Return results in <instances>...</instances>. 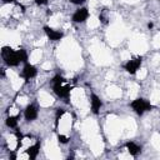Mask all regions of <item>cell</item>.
Listing matches in <instances>:
<instances>
[{
    "label": "cell",
    "mask_w": 160,
    "mask_h": 160,
    "mask_svg": "<svg viewBox=\"0 0 160 160\" xmlns=\"http://www.w3.org/2000/svg\"><path fill=\"white\" fill-rule=\"evenodd\" d=\"M1 56L8 66H18L20 62H28V52L24 49L14 50L10 46H2Z\"/></svg>",
    "instance_id": "1"
},
{
    "label": "cell",
    "mask_w": 160,
    "mask_h": 160,
    "mask_svg": "<svg viewBox=\"0 0 160 160\" xmlns=\"http://www.w3.org/2000/svg\"><path fill=\"white\" fill-rule=\"evenodd\" d=\"M65 81H66V80H65L61 75H59V74L55 75V76L52 78V80H51L54 92H55L58 96H60V98L68 99V98L70 96V91H71L72 88H71L70 85H62Z\"/></svg>",
    "instance_id": "2"
},
{
    "label": "cell",
    "mask_w": 160,
    "mask_h": 160,
    "mask_svg": "<svg viewBox=\"0 0 160 160\" xmlns=\"http://www.w3.org/2000/svg\"><path fill=\"white\" fill-rule=\"evenodd\" d=\"M130 106L138 115H142L144 112L150 111L152 109V105L150 104V101H148L146 99H142V98H136L135 100H132L130 102Z\"/></svg>",
    "instance_id": "3"
},
{
    "label": "cell",
    "mask_w": 160,
    "mask_h": 160,
    "mask_svg": "<svg viewBox=\"0 0 160 160\" xmlns=\"http://www.w3.org/2000/svg\"><path fill=\"white\" fill-rule=\"evenodd\" d=\"M141 62H142V58H141V56H135V58L128 60V61L124 64V69H125L129 74L135 75V74L138 72V70L140 69Z\"/></svg>",
    "instance_id": "4"
},
{
    "label": "cell",
    "mask_w": 160,
    "mask_h": 160,
    "mask_svg": "<svg viewBox=\"0 0 160 160\" xmlns=\"http://www.w3.org/2000/svg\"><path fill=\"white\" fill-rule=\"evenodd\" d=\"M88 18H89V10L86 8H80L72 14L71 21L76 22V24H81V22H85L88 20Z\"/></svg>",
    "instance_id": "5"
},
{
    "label": "cell",
    "mask_w": 160,
    "mask_h": 160,
    "mask_svg": "<svg viewBox=\"0 0 160 160\" xmlns=\"http://www.w3.org/2000/svg\"><path fill=\"white\" fill-rule=\"evenodd\" d=\"M38 74V69L32 65V64H29V62H25V66L22 69V72H21V76L25 79V81H29L30 79L35 78Z\"/></svg>",
    "instance_id": "6"
},
{
    "label": "cell",
    "mask_w": 160,
    "mask_h": 160,
    "mask_svg": "<svg viewBox=\"0 0 160 160\" xmlns=\"http://www.w3.org/2000/svg\"><path fill=\"white\" fill-rule=\"evenodd\" d=\"M101 106H102V101H101V99H100L96 94L92 92V94L90 95V108H91V111H92L95 115H98V114L100 112Z\"/></svg>",
    "instance_id": "7"
},
{
    "label": "cell",
    "mask_w": 160,
    "mask_h": 160,
    "mask_svg": "<svg viewBox=\"0 0 160 160\" xmlns=\"http://www.w3.org/2000/svg\"><path fill=\"white\" fill-rule=\"evenodd\" d=\"M44 31H45L46 36H48L50 40H52V41H59V40H61L62 36H64V34H62L61 31L55 30V29H52V28H50V26H44Z\"/></svg>",
    "instance_id": "8"
},
{
    "label": "cell",
    "mask_w": 160,
    "mask_h": 160,
    "mask_svg": "<svg viewBox=\"0 0 160 160\" xmlns=\"http://www.w3.org/2000/svg\"><path fill=\"white\" fill-rule=\"evenodd\" d=\"M24 118H25L26 121H32V120H35V119L38 118V109H36V106L32 105V104L28 105V106L25 108V110H24Z\"/></svg>",
    "instance_id": "9"
},
{
    "label": "cell",
    "mask_w": 160,
    "mask_h": 160,
    "mask_svg": "<svg viewBox=\"0 0 160 160\" xmlns=\"http://www.w3.org/2000/svg\"><path fill=\"white\" fill-rule=\"evenodd\" d=\"M125 148H126L128 152H129L131 156H136V155L141 151V148H140L138 144H135L134 141H128V142L125 144Z\"/></svg>",
    "instance_id": "10"
},
{
    "label": "cell",
    "mask_w": 160,
    "mask_h": 160,
    "mask_svg": "<svg viewBox=\"0 0 160 160\" xmlns=\"http://www.w3.org/2000/svg\"><path fill=\"white\" fill-rule=\"evenodd\" d=\"M39 151H40V142L38 141V142H35L34 145H31V146H29V148H28L26 154L29 155L30 160H35V159H36V156L39 155Z\"/></svg>",
    "instance_id": "11"
},
{
    "label": "cell",
    "mask_w": 160,
    "mask_h": 160,
    "mask_svg": "<svg viewBox=\"0 0 160 160\" xmlns=\"http://www.w3.org/2000/svg\"><path fill=\"white\" fill-rule=\"evenodd\" d=\"M18 119H19V116H8L6 120H5L6 126L11 128V129H15L18 126Z\"/></svg>",
    "instance_id": "12"
},
{
    "label": "cell",
    "mask_w": 160,
    "mask_h": 160,
    "mask_svg": "<svg viewBox=\"0 0 160 160\" xmlns=\"http://www.w3.org/2000/svg\"><path fill=\"white\" fill-rule=\"evenodd\" d=\"M15 136H16V146H15V151H18V150H19V148H21V145H22L24 135H22L19 130H16V131H15Z\"/></svg>",
    "instance_id": "13"
},
{
    "label": "cell",
    "mask_w": 160,
    "mask_h": 160,
    "mask_svg": "<svg viewBox=\"0 0 160 160\" xmlns=\"http://www.w3.org/2000/svg\"><path fill=\"white\" fill-rule=\"evenodd\" d=\"M65 114V110L64 109H58L56 110V114H55V125L58 126V124H59V121H60V119H61V116Z\"/></svg>",
    "instance_id": "14"
},
{
    "label": "cell",
    "mask_w": 160,
    "mask_h": 160,
    "mask_svg": "<svg viewBox=\"0 0 160 160\" xmlns=\"http://www.w3.org/2000/svg\"><path fill=\"white\" fill-rule=\"evenodd\" d=\"M58 139H59V141H60L61 144H66V142L69 141V138H68V136H65V135H61V134L58 136Z\"/></svg>",
    "instance_id": "15"
},
{
    "label": "cell",
    "mask_w": 160,
    "mask_h": 160,
    "mask_svg": "<svg viewBox=\"0 0 160 160\" xmlns=\"http://www.w3.org/2000/svg\"><path fill=\"white\" fill-rule=\"evenodd\" d=\"M85 1L86 0H70V2L74 4V5H82Z\"/></svg>",
    "instance_id": "16"
},
{
    "label": "cell",
    "mask_w": 160,
    "mask_h": 160,
    "mask_svg": "<svg viewBox=\"0 0 160 160\" xmlns=\"http://www.w3.org/2000/svg\"><path fill=\"white\" fill-rule=\"evenodd\" d=\"M49 0H35V4L36 5H44V4H46Z\"/></svg>",
    "instance_id": "17"
},
{
    "label": "cell",
    "mask_w": 160,
    "mask_h": 160,
    "mask_svg": "<svg viewBox=\"0 0 160 160\" xmlns=\"http://www.w3.org/2000/svg\"><path fill=\"white\" fill-rule=\"evenodd\" d=\"M15 0H2V4H10V2H14Z\"/></svg>",
    "instance_id": "18"
},
{
    "label": "cell",
    "mask_w": 160,
    "mask_h": 160,
    "mask_svg": "<svg viewBox=\"0 0 160 160\" xmlns=\"http://www.w3.org/2000/svg\"><path fill=\"white\" fill-rule=\"evenodd\" d=\"M148 28H149V29H151V28H152V24H151V22H149V24H148Z\"/></svg>",
    "instance_id": "19"
}]
</instances>
